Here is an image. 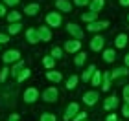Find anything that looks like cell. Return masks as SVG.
Returning a JSON list of instances; mask_svg holds the SVG:
<instances>
[{"instance_id": "cell-8", "label": "cell", "mask_w": 129, "mask_h": 121, "mask_svg": "<svg viewBox=\"0 0 129 121\" xmlns=\"http://www.w3.org/2000/svg\"><path fill=\"white\" fill-rule=\"evenodd\" d=\"M105 28H109V20H94L90 24H87V31L98 33V31H103Z\"/></svg>"}, {"instance_id": "cell-46", "label": "cell", "mask_w": 129, "mask_h": 121, "mask_svg": "<svg viewBox=\"0 0 129 121\" xmlns=\"http://www.w3.org/2000/svg\"><path fill=\"white\" fill-rule=\"evenodd\" d=\"M127 22H129V15H127Z\"/></svg>"}, {"instance_id": "cell-40", "label": "cell", "mask_w": 129, "mask_h": 121, "mask_svg": "<svg viewBox=\"0 0 129 121\" xmlns=\"http://www.w3.org/2000/svg\"><path fill=\"white\" fill-rule=\"evenodd\" d=\"M124 101H125V103H129V84H125V86H124Z\"/></svg>"}, {"instance_id": "cell-25", "label": "cell", "mask_w": 129, "mask_h": 121, "mask_svg": "<svg viewBox=\"0 0 129 121\" xmlns=\"http://www.w3.org/2000/svg\"><path fill=\"white\" fill-rule=\"evenodd\" d=\"M129 73V70L125 66H122V68H114L113 72H111V79H120V77H125Z\"/></svg>"}, {"instance_id": "cell-14", "label": "cell", "mask_w": 129, "mask_h": 121, "mask_svg": "<svg viewBox=\"0 0 129 121\" xmlns=\"http://www.w3.org/2000/svg\"><path fill=\"white\" fill-rule=\"evenodd\" d=\"M26 40L30 44L41 42V40H39V33H37V28H28V30H26Z\"/></svg>"}, {"instance_id": "cell-3", "label": "cell", "mask_w": 129, "mask_h": 121, "mask_svg": "<svg viewBox=\"0 0 129 121\" xmlns=\"http://www.w3.org/2000/svg\"><path fill=\"white\" fill-rule=\"evenodd\" d=\"M63 50L70 55H76L81 51V40H76V39H70V40H64V46Z\"/></svg>"}, {"instance_id": "cell-22", "label": "cell", "mask_w": 129, "mask_h": 121, "mask_svg": "<svg viewBox=\"0 0 129 121\" xmlns=\"http://www.w3.org/2000/svg\"><path fill=\"white\" fill-rule=\"evenodd\" d=\"M20 19H22V13H20V11H8V15H6V20H8L9 24L20 22Z\"/></svg>"}, {"instance_id": "cell-20", "label": "cell", "mask_w": 129, "mask_h": 121, "mask_svg": "<svg viewBox=\"0 0 129 121\" xmlns=\"http://www.w3.org/2000/svg\"><path fill=\"white\" fill-rule=\"evenodd\" d=\"M127 35L125 33H120V35H116V39H114V48H118V50H122V48H125L127 46Z\"/></svg>"}, {"instance_id": "cell-21", "label": "cell", "mask_w": 129, "mask_h": 121, "mask_svg": "<svg viewBox=\"0 0 129 121\" xmlns=\"http://www.w3.org/2000/svg\"><path fill=\"white\" fill-rule=\"evenodd\" d=\"M103 61L105 62H114L116 61V50L114 48H107V50H103Z\"/></svg>"}, {"instance_id": "cell-35", "label": "cell", "mask_w": 129, "mask_h": 121, "mask_svg": "<svg viewBox=\"0 0 129 121\" xmlns=\"http://www.w3.org/2000/svg\"><path fill=\"white\" fill-rule=\"evenodd\" d=\"M85 119H87V112H78L72 121H85Z\"/></svg>"}, {"instance_id": "cell-17", "label": "cell", "mask_w": 129, "mask_h": 121, "mask_svg": "<svg viewBox=\"0 0 129 121\" xmlns=\"http://www.w3.org/2000/svg\"><path fill=\"white\" fill-rule=\"evenodd\" d=\"M24 68H26V66H24V61H22V59L17 61L15 64H13V68H9V75H13V77L17 79V75H19V73L24 70Z\"/></svg>"}, {"instance_id": "cell-39", "label": "cell", "mask_w": 129, "mask_h": 121, "mask_svg": "<svg viewBox=\"0 0 129 121\" xmlns=\"http://www.w3.org/2000/svg\"><path fill=\"white\" fill-rule=\"evenodd\" d=\"M122 116L129 117V103H124V106H122Z\"/></svg>"}, {"instance_id": "cell-9", "label": "cell", "mask_w": 129, "mask_h": 121, "mask_svg": "<svg viewBox=\"0 0 129 121\" xmlns=\"http://www.w3.org/2000/svg\"><path fill=\"white\" fill-rule=\"evenodd\" d=\"M98 99H100V94L96 90H90V92H85L83 94V103L87 106H94L98 103Z\"/></svg>"}, {"instance_id": "cell-1", "label": "cell", "mask_w": 129, "mask_h": 121, "mask_svg": "<svg viewBox=\"0 0 129 121\" xmlns=\"http://www.w3.org/2000/svg\"><path fill=\"white\" fill-rule=\"evenodd\" d=\"M44 20H46V26H48L50 30H52V28L63 26V15L59 13V11H50V13H46Z\"/></svg>"}, {"instance_id": "cell-11", "label": "cell", "mask_w": 129, "mask_h": 121, "mask_svg": "<svg viewBox=\"0 0 129 121\" xmlns=\"http://www.w3.org/2000/svg\"><path fill=\"white\" fill-rule=\"evenodd\" d=\"M37 33H39V40H43V42H50L52 40V30L48 26H39Z\"/></svg>"}, {"instance_id": "cell-13", "label": "cell", "mask_w": 129, "mask_h": 121, "mask_svg": "<svg viewBox=\"0 0 129 121\" xmlns=\"http://www.w3.org/2000/svg\"><path fill=\"white\" fill-rule=\"evenodd\" d=\"M55 8L61 13H70L72 11V2L70 0H55Z\"/></svg>"}, {"instance_id": "cell-33", "label": "cell", "mask_w": 129, "mask_h": 121, "mask_svg": "<svg viewBox=\"0 0 129 121\" xmlns=\"http://www.w3.org/2000/svg\"><path fill=\"white\" fill-rule=\"evenodd\" d=\"M39 121H57V117H55V114H52V112H44V114H41Z\"/></svg>"}, {"instance_id": "cell-41", "label": "cell", "mask_w": 129, "mask_h": 121, "mask_svg": "<svg viewBox=\"0 0 129 121\" xmlns=\"http://www.w3.org/2000/svg\"><path fill=\"white\" fill-rule=\"evenodd\" d=\"M105 121H118V116H116V114H109V116L105 117Z\"/></svg>"}, {"instance_id": "cell-30", "label": "cell", "mask_w": 129, "mask_h": 121, "mask_svg": "<svg viewBox=\"0 0 129 121\" xmlns=\"http://www.w3.org/2000/svg\"><path fill=\"white\" fill-rule=\"evenodd\" d=\"M50 55L54 57L55 61H57V59H63V55H64V50H63V48H59V46H54V48L50 50Z\"/></svg>"}, {"instance_id": "cell-44", "label": "cell", "mask_w": 129, "mask_h": 121, "mask_svg": "<svg viewBox=\"0 0 129 121\" xmlns=\"http://www.w3.org/2000/svg\"><path fill=\"white\" fill-rule=\"evenodd\" d=\"M118 2H120V6H124V8L129 6V0H118Z\"/></svg>"}, {"instance_id": "cell-45", "label": "cell", "mask_w": 129, "mask_h": 121, "mask_svg": "<svg viewBox=\"0 0 129 121\" xmlns=\"http://www.w3.org/2000/svg\"><path fill=\"white\" fill-rule=\"evenodd\" d=\"M124 61H125V68H129V53L125 55V59H124Z\"/></svg>"}, {"instance_id": "cell-4", "label": "cell", "mask_w": 129, "mask_h": 121, "mask_svg": "<svg viewBox=\"0 0 129 121\" xmlns=\"http://www.w3.org/2000/svg\"><path fill=\"white\" fill-rule=\"evenodd\" d=\"M4 64H15L17 61H20V51L19 50H6L2 53Z\"/></svg>"}, {"instance_id": "cell-19", "label": "cell", "mask_w": 129, "mask_h": 121, "mask_svg": "<svg viewBox=\"0 0 129 121\" xmlns=\"http://www.w3.org/2000/svg\"><path fill=\"white\" fill-rule=\"evenodd\" d=\"M105 8V0H90L89 4V11H94V13H100Z\"/></svg>"}, {"instance_id": "cell-7", "label": "cell", "mask_w": 129, "mask_h": 121, "mask_svg": "<svg viewBox=\"0 0 129 121\" xmlns=\"http://www.w3.org/2000/svg\"><path fill=\"white\" fill-rule=\"evenodd\" d=\"M79 112V105L76 101H72V103H68V106L64 108V114H63V119L64 121H72L74 119V116Z\"/></svg>"}, {"instance_id": "cell-32", "label": "cell", "mask_w": 129, "mask_h": 121, "mask_svg": "<svg viewBox=\"0 0 129 121\" xmlns=\"http://www.w3.org/2000/svg\"><path fill=\"white\" fill-rule=\"evenodd\" d=\"M30 75H31V70H30V68H24V70L17 75V83H24V81L30 77Z\"/></svg>"}, {"instance_id": "cell-37", "label": "cell", "mask_w": 129, "mask_h": 121, "mask_svg": "<svg viewBox=\"0 0 129 121\" xmlns=\"http://www.w3.org/2000/svg\"><path fill=\"white\" fill-rule=\"evenodd\" d=\"M90 0H74V6H78V8H83V6H89Z\"/></svg>"}, {"instance_id": "cell-29", "label": "cell", "mask_w": 129, "mask_h": 121, "mask_svg": "<svg viewBox=\"0 0 129 121\" xmlns=\"http://www.w3.org/2000/svg\"><path fill=\"white\" fill-rule=\"evenodd\" d=\"M81 19H83V20L87 22V24H90V22L98 20V13H94V11H87V13L81 15Z\"/></svg>"}, {"instance_id": "cell-2", "label": "cell", "mask_w": 129, "mask_h": 121, "mask_svg": "<svg viewBox=\"0 0 129 121\" xmlns=\"http://www.w3.org/2000/svg\"><path fill=\"white\" fill-rule=\"evenodd\" d=\"M41 97H43L44 103H55L57 99H59V90H57L55 86H48V88L43 90Z\"/></svg>"}, {"instance_id": "cell-24", "label": "cell", "mask_w": 129, "mask_h": 121, "mask_svg": "<svg viewBox=\"0 0 129 121\" xmlns=\"http://www.w3.org/2000/svg\"><path fill=\"white\" fill-rule=\"evenodd\" d=\"M78 83H79L78 75H70L67 81H64V88L67 90H74V88H78Z\"/></svg>"}, {"instance_id": "cell-36", "label": "cell", "mask_w": 129, "mask_h": 121, "mask_svg": "<svg viewBox=\"0 0 129 121\" xmlns=\"http://www.w3.org/2000/svg\"><path fill=\"white\" fill-rule=\"evenodd\" d=\"M8 42H9V35H8V33H0V46L8 44Z\"/></svg>"}, {"instance_id": "cell-26", "label": "cell", "mask_w": 129, "mask_h": 121, "mask_svg": "<svg viewBox=\"0 0 129 121\" xmlns=\"http://www.w3.org/2000/svg\"><path fill=\"white\" fill-rule=\"evenodd\" d=\"M85 61H87V53H85V51H79V53L74 55V66L81 68V66L85 64Z\"/></svg>"}, {"instance_id": "cell-16", "label": "cell", "mask_w": 129, "mask_h": 121, "mask_svg": "<svg viewBox=\"0 0 129 121\" xmlns=\"http://www.w3.org/2000/svg\"><path fill=\"white\" fill-rule=\"evenodd\" d=\"M41 11V6L37 4V2H31V4H28L26 8H24V15H28V17H35Z\"/></svg>"}, {"instance_id": "cell-6", "label": "cell", "mask_w": 129, "mask_h": 121, "mask_svg": "<svg viewBox=\"0 0 129 121\" xmlns=\"http://www.w3.org/2000/svg\"><path fill=\"white\" fill-rule=\"evenodd\" d=\"M41 97L39 90L35 88V86H30V88L24 90V94H22V99H24V103H28V105H31V103H35Z\"/></svg>"}, {"instance_id": "cell-18", "label": "cell", "mask_w": 129, "mask_h": 121, "mask_svg": "<svg viewBox=\"0 0 129 121\" xmlns=\"http://www.w3.org/2000/svg\"><path fill=\"white\" fill-rule=\"evenodd\" d=\"M111 72H103L102 73V90L103 92H109L111 90Z\"/></svg>"}, {"instance_id": "cell-5", "label": "cell", "mask_w": 129, "mask_h": 121, "mask_svg": "<svg viewBox=\"0 0 129 121\" xmlns=\"http://www.w3.org/2000/svg\"><path fill=\"white\" fill-rule=\"evenodd\" d=\"M64 28H67L68 35L72 37V39H76V40H81V39H83V35H85V31L81 30V28L76 24V22H68V24L64 26Z\"/></svg>"}, {"instance_id": "cell-12", "label": "cell", "mask_w": 129, "mask_h": 121, "mask_svg": "<svg viewBox=\"0 0 129 121\" xmlns=\"http://www.w3.org/2000/svg\"><path fill=\"white\" fill-rule=\"evenodd\" d=\"M103 108L107 112H111V110H116L118 108V97L116 95H111V97H107V99L103 101Z\"/></svg>"}, {"instance_id": "cell-42", "label": "cell", "mask_w": 129, "mask_h": 121, "mask_svg": "<svg viewBox=\"0 0 129 121\" xmlns=\"http://www.w3.org/2000/svg\"><path fill=\"white\" fill-rule=\"evenodd\" d=\"M6 15H8V9H6L4 4H0V17H6Z\"/></svg>"}, {"instance_id": "cell-47", "label": "cell", "mask_w": 129, "mask_h": 121, "mask_svg": "<svg viewBox=\"0 0 129 121\" xmlns=\"http://www.w3.org/2000/svg\"><path fill=\"white\" fill-rule=\"evenodd\" d=\"M85 121H89V119H85Z\"/></svg>"}, {"instance_id": "cell-28", "label": "cell", "mask_w": 129, "mask_h": 121, "mask_svg": "<svg viewBox=\"0 0 129 121\" xmlns=\"http://www.w3.org/2000/svg\"><path fill=\"white\" fill-rule=\"evenodd\" d=\"M20 31H22V24L20 22H15V24L8 26V35H19Z\"/></svg>"}, {"instance_id": "cell-43", "label": "cell", "mask_w": 129, "mask_h": 121, "mask_svg": "<svg viewBox=\"0 0 129 121\" xmlns=\"http://www.w3.org/2000/svg\"><path fill=\"white\" fill-rule=\"evenodd\" d=\"M9 121H19V114H11V116H9Z\"/></svg>"}, {"instance_id": "cell-34", "label": "cell", "mask_w": 129, "mask_h": 121, "mask_svg": "<svg viewBox=\"0 0 129 121\" xmlns=\"http://www.w3.org/2000/svg\"><path fill=\"white\" fill-rule=\"evenodd\" d=\"M8 77H9V68H8V66H4L2 70H0V83H4V81L8 79Z\"/></svg>"}, {"instance_id": "cell-27", "label": "cell", "mask_w": 129, "mask_h": 121, "mask_svg": "<svg viewBox=\"0 0 129 121\" xmlns=\"http://www.w3.org/2000/svg\"><path fill=\"white\" fill-rule=\"evenodd\" d=\"M43 66L46 68V70H54V66H55V59L52 55H44L43 57Z\"/></svg>"}, {"instance_id": "cell-15", "label": "cell", "mask_w": 129, "mask_h": 121, "mask_svg": "<svg viewBox=\"0 0 129 121\" xmlns=\"http://www.w3.org/2000/svg\"><path fill=\"white\" fill-rule=\"evenodd\" d=\"M46 79H48L50 83H61L63 81V73L59 70H48L46 72Z\"/></svg>"}, {"instance_id": "cell-23", "label": "cell", "mask_w": 129, "mask_h": 121, "mask_svg": "<svg viewBox=\"0 0 129 121\" xmlns=\"http://www.w3.org/2000/svg\"><path fill=\"white\" fill-rule=\"evenodd\" d=\"M94 72H96V66L90 64L87 70H83V73H81V81H83V83H90V77L94 75Z\"/></svg>"}, {"instance_id": "cell-10", "label": "cell", "mask_w": 129, "mask_h": 121, "mask_svg": "<svg viewBox=\"0 0 129 121\" xmlns=\"http://www.w3.org/2000/svg\"><path fill=\"white\" fill-rule=\"evenodd\" d=\"M89 46H90V50H92V51H102V50H103V46H105V39H103L102 35H94Z\"/></svg>"}, {"instance_id": "cell-38", "label": "cell", "mask_w": 129, "mask_h": 121, "mask_svg": "<svg viewBox=\"0 0 129 121\" xmlns=\"http://www.w3.org/2000/svg\"><path fill=\"white\" fill-rule=\"evenodd\" d=\"M19 2H20V0H2V4L4 6H9V8H15Z\"/></svg>"}, {"instance_id": "cell-31", "label": "cell", "mask_w": 129, "mask_h": 121, "mask_svg": "<svg viewBox=\"0 0 129 121\" xmlns=\"http://www.w3.org/2000/svg\"><path fill=\"white\" fill-rule=\"evenodd\" d=\"M90 84L92 86H102V72H100V70H96L94 75L90 77Z\"/></svg>"}]
</instances>
